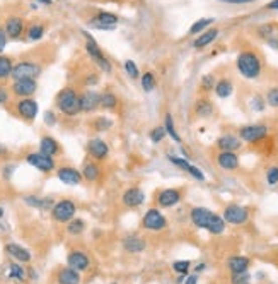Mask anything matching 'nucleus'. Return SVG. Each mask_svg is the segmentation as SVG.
Here are the masks:
<instances>
[{"instance_id": "34", "label": "nucleus", "mask_w": 278, "mask_h": 284, "mask_svg": "<svg viewBox=\"0 0 278 284\" xmlns=\"http://www.w3.org/2000/svg\"><path fill=\"white\" fill-rule=\"evenodd\" d=\"M12 68H14V60L7 55H0V83H6L7 79H11Z\"/></svg>"}, {"instance_id": "53", "label": "nucleus", "mask_w": 278, "mask_h": 284, "mask_svg": "<svg viewBox=\"0 0 278 284\" xmlns=\"http://www.w3.org/2000/svg\"><path fill=\"white\" fill-rule=\"evenodd\" d=\"M43 120H45V123L48 127H55L56 125V122H58V118H56V115H55V111H45V115H43Z\"/></svg>"}, {"instance_id": "30", "label": "nucleus", "mask_w": 278, "mask_h": 284, "mask_svg": "<svg viewBox=\"0 0 278 284\" xmlns=\"http://www.w3.org/2000/svg\"><path fill=\"white\" fill-rule=\"evenodd\" d=\"M249 265H251V260H249V257H246V255H234L227 260V269L231 270V274L247 272Z\"/></svg>"}, {"instance_id": "37", "label": "nucleus", "mask_w": 278, "mask_h": 284, "mask_svg": "<svg viewBox=\"0 0 278 284\" xmlns=\"http://www.w3.org/2000/svg\"><path fill=\"white\" fill-rule=\"evenodd\" d=\"M118 103H120V100L115 93H111V91L101 93V108L103 110H106V111L116 110L118 108Z\"/></svg>"}, {"instance_id": "1", "label": "nucleus", "mask_w": 278, "mask_h": 284, "mask_svg": "<svg viewBox=\"0 0 278 284\" xmlns=\"http://www.w3.org/2000/svg\"><path fill=\"white\" fill-rule=\"evenodd\" d=\"M190 218L195 226L200 228V230H207L208 233H212V235H222L225 231V226H227V223L224 221L222 216L212 212V210L207 207L191 209Z\"/></svg>"}, {"instance_id": "23", "label": "nucleus", "mask_w": 278, "mask_h": 284, "mask_svg": "<svg viewBox=\"0 0 278 284\" xmlns=\"http://www.w3.org/2000/svg\"><path fill=\"white\" fill-rule=\"evenodd\" d=\"M55 281L56 284H82V274L68 265H63L56 270Z\"/></svg>"}, {"instance_id": "57", "label": "nucleus", "mask_w": 278, "mask_h": 284, "mask_svg": "<svg viewBox=\"0 0 278 284\" xmlns=\"http://www.w3.org/2000/svg\"><path fill=\"white\" fill-rule=\"evenodd\" d=\"M9 154H11V151H9V148H7V146H4L2 142H0V159L9 158Z\"/></svg>"}, {"instance_id": "29", "label": "nucleus", "mask_w": 278, "mask_h": 284, "mask_svg": "<svg viewBox=\"0 0 278 284\" xmlns=\"http://www.w3.org/2000/svg\"><path fill=\"white\" fill-rule=\"evenodd\" d=\"M121 245H123V250L128 253H142V252H145V248H147V242L137 235H133V236L130 235L127 238H123V243Z\"/></svg>"}, {"instance_id": "22", "label": "nucleus", "mask_w": 278, "mask_h": 284, "mask_svg": "<svg viewBox=\"0 0 278 284\" xmlns=\"http://www.w3.org/2000/svg\"><path fill=\"white\" fill-rule=\"evenodd\" d=\"M38 151L43 154H46V156L56 158L60 153H62V146H60V142L56 140L53 135L45 134V135L40 137V142H38Z\"/></svg>"}, {"instance_id": "6", "label": "nucleus", "mask_w": 278, "mask_h": 284, "mask_svg": "<svg viewBox=\"0 0 278 284\" xmlns=\"http://www.w3.org/2000/svg\"><path fill=\"white\" fill-rule=\"evenodd\" d=\"M43 72V65L40 62H34V60H19L17 63H14L12 68V81L17 79H36L40 77Z\"/></svg>"}, {"instance_id": "39", "label": "nucleus", "mask_w": 278, "mask_h": 284, "mask_svg": "<svg viewBox=\"0 0 278 284\" xmlns=\"http://www.w3.org/2000/svg\"><path fill=\"white\" fill-rule=\"evenodd\" d=\"M195 113L198 117H210L214 113V105L210 103V100H198L195 105Z\"/></svg>"}, {"instance_id": "26", "label": "nucleus", "mask_w": 278, "mask_h": 284, "mask_svg": "<svg viewBox=\"0 0 278 284\" xmlns=\"http://www.w3.org/2000/svg\"><path fill=\"white\" fill-rule=\"evenodd\" d=\"M23 200L28 207H33L38 210H51V207H53V204H55V200L51 199V197H40V195H34V193L24 195Z\"/></svg>"}, {"instance_id": "20", "label": "nucleus", "mask_w": 278, "mask_h": 284, "mask_svg": "<svg viewBox=\"0 0 278 284\" xmlns=\"http://www.w3.org/2000/svg\"><path fill=\"white\" fill-rule=\"evenodd\" d=\"M145 202V192L140 187H130L121 195V204L128 209H137Z\"/></svg>"}, {"instance_id": "18", "label": "nucleus", "mask_w": 278, "mask_h": 284, "mask_svg": "<svg viewBox=\"0 0 278 284\" xmlns=\"http://www.w3.org/2000/svg\"><path fill=\"white\" fill-rule=\"evenodd\" d=\"M4 250L9 257H11L14 262H19V264H31L33 260V253L29 248L23 247V245L16 243V242H9L6 243V247H4Z\"/></svg>"}, {"instance_id": "21", "label": "nucleus", "mask_w": 278, "mask_h": 284, "mask_svg": "<svg viewBox=\"0 0 278 284\" xmlns=\"http://www.w3.org/2000/svg\"><path fill=\"white\" fill-rule=\"evenodd\" d=\"M181 200V192L177 188H164L157 193L155 197V202H157L159 207L162 209H169V207H174V205L179 204Z\"/></svg>"}, {"instance_id": "19", "label": "nucleus", "mask_w": 278, "mask_h": 284, "mask_svg": "<svg viewBox=\"0 0 278 284\" xmlns=\"http://www.w3.org/2000/svg\"><path fill=\"white\" fill-rule=\"evenodd\" d=\"M67 265L75 270H79L82 274L90 269V257L84 250L73 248V250L68 252V255H67Z\"/></svg>"}, {"instance_id": "50", "label": "nucleus", "mask_w": 278, "mask_h": 284, "mask_svg": "<svg viewBox=\"0 0 278 284\" xmlns=\"http://www.w3.org/2000/svg\"><path fill=\"white\" fill-rule=\"evenodd\" d=\"M232 284H251V276L247 272H242V274H232V279H231Z\"/></svg>"}, {"instance_id": "41", "label": "nucleus", "mask_w": 278, "mask_h": 284, "mask_svg": "<svg viewBox=\"0 0 278 284\" xmlns=\"http://www.w3.org/2000/svg\"><path fill=\"white\" fill-rule=\"evenodd\" d=\"M140 84H142V89L145 93H150L155 89V84H157V81H155V76L152 74V72H145V74L140 76Z\"/></svg>"}, {"instance_id": "24", "label": "nucleus", "mask_w": 278, "mask_h": 284, "mask_svg": "<svg viewBox=\"0 0 278 284\" xmlns=\"http://www.w3.org/2000/svg\"><path fill=\"white\" fill-rule=\"evenodd\" d=\"M169 161L172 163L174 166L181 168L183 171H186L188 175L193 176L195 180H198V182H205V175H203V171L200 170V168H197L195 165H191V163L188 161L186 158H176V156H167Z\"/></svg>"}, {"instance_id": "55", "label": "nucleus", "mask_w": 278, "mask_h": 284, "mask_svg": "<svg viewBox=\"0 0 278 284\" xmlns=\"http://www.w3.org/2000/svg\"><path fill=\"white\" fill-rule=\"evenodd\" d=\"M99 83V77L94 74V72H89L87 74V77H85V86H90V88H92V86H96Z\"/></svg>"}, {"instance_id": "44", "label": "nucleus", "mask_w": 278, "mask_h": 284, "mask_svg": "<svg viewBox=\"0 0 278 284\" xmlns=\"http://www.w3.org/2000/svg\"><path fill=\"white\" fill-rule=\"evenodd\" d=\"M17 170V165L16 163H4L2 168H0V175H2V178L6 180V182H11L12 176H14Z\"/></svg>"}, {"instance_id": "54", "label": "nucleus", "mask_w": 278, "mask_h": 284, "mask_svg": "<svg viewBox=\"0 0 278 284\" xmlns=\"http://www.w3.org/2000/svg\"><path fill=\"white\" fill-rule=\"evenodd\" d=\"M7 43H9V36H7L6 29H4V26H0V55L7 48Z\"/></svg>"}, {"instance_id": "16", "label": "nucleus", "mask_w": 278, "mask_h": 284, "mask_svg": "<svg viewBox=\"0 0 278 284\" xmlns=\"http://www.w3.org/2000/svg\"><path fill=\"white\" fill-rule=\"evenodd\" d=\"M87 154L94 161H104L110 156V146L101 137H90L87 140Z\"/></svg>"}, {"instance_id": "28", "label": "nucleus", "mask_w": 278, "mask_h": 284, "mask_svg": "<svg viewBox=\"0 0 278 284\" xmlns=\"http://www.w3.org/2000/svg\"><path fill=\"white\" fill-rule=\"evenodd\" d=\"M80 173H82V178H84L85 182L94 183V182H98V180L101 178L103 170H101V166H99L98 161H94V159H89V161H85L84 165H82Z\"/></svg>"}, {"instance_id": "32", "label": "nucleus", "mask_w": 278, "mask_h": 284, "mask_svg": "<svg viewBox=\"0 0 278 284\" xmlns=\"http://www.w3.org/2000/svg\"><path fill=\"white\" fill-rule=\"evenodd\" d=\"M45 34H46V26L43 24V23H31L26 28V40L28 41H33V43H36V41H40L45 38Z\"/></svg>"}, {"instance_id": "59", "label": "nucleus", "mask_w": 278, "mask_h": 284, "mask_svg": "<svg viewBox=\"0 0 278 284\" xmlns=\"http://www.w3.org/2000/svg\"><path fill=\"white\" fill-rule=\"evenodd\" d=\"M34 2H36L38 6H45V7L53 6V0H34Z\"/></svg>"}, {"instance_id": "62", "label": "nucleus", "mask_w": 278, "mask_h": 284, "mask_svg": "<svg viewBox=\"0 0 278 284\" xmlns=\"http://www.w3.org/2000/svg\"><path fill=\"white\" fill-rule=\"evenodd\" d=\"M4 216H6V209H4L2 205H0V219H2Z\"/></svg>"}, {"instance_id": "56", "label": "nucleus", "mask_w": 278, "mask_h": 284, "mask_svg": "<svg viewBox=\"0 0 278 284\" xmlns=\"http://www.w3.org/2000/svg\"><path fill=\"white\" fill-rule=\"evenodd\" d=\"M219 2L232 4V6H242V4H251V2H254V0H219Z\"/></svg>"}, {"instance_id": "42", "label": "nucleus", "mask_w": 278, "mask_h": 284, "mask_svg": "<svg viewBox=\"0 0 278 284\" xmlns=\"http://www.w3.org/2000/svg\"><path fill=\"white\" fill-rule=\"evenodd\" d=\"M113 125H115V122L108 117H98L92 122V128L96 132H106V130H110V128H113Z\"/></svg>"}, {"instance_id": "46", "label": "nucleus", "mask_w": 278, "mask_h": 284, "mask_svg": "<svg viewBox=\"0 0 278 284\" xmlns=\"http://www.w3.org/2000/svg\"><path fill=\"white\" fill-rule=\"evenodd\" d=\"M190 267H191L190 260H176V262H172V270H174L176 274H179V276H186V274L190 272Z\"/></svg>"}, {"instance_id": "47", "label": "nucleus", "mask_w": 278, "mask_h": 284, "mask_svg": "<svg viewBox=\"0 0 278 284\" xmlns=\"http://www.w3.org/2000/svg\"><path fill=\"white\" fill-rule=\"evenodd\" d=\"M266 103L271 106V108H278V86H273V88L268 89Z\"/></svg>"}, {"instance_id": "52", "label": "nucleus", "mask_w": 278, "mask_h": 284, "mask_svg": "<svg viewBox=\"0 0 278 284\" xmlns=\"http://www.w3.org/2000/svg\"><path fill=\"white\" fill-rule=\"evenodd\" d=\"M264 105H266V101H264L261 96H258V94H256L253 100H251V108H253L254 111H263Z\"/></svg>"}, {"instance_id": "14", "label": "nucleus", "mask_w": 278, "mask_h": 284, "mask_svg": "<svg viewBox=\"0 0 278 284\" xmlns=\"http://www.w3.org/2000/svg\"><path fill=\"white\" fill-rule=\"evenodd\" d=\"M268 135V127L263 123H254V125H246L239 130V139L247 144H256V142L263 140Z\"/></svg>"}, {"instance_id": "61", "label": "nucleus", "mask_w": 278, "mask_h": 284, "mask_svg": "<svg viewBox=\"0 0 278 284\" xmlns=\"http://www.w3.org/2000/svg\"><path fill=\"white\" fill-rule=\"evenodd\" d=\"M205 269H207V264L202 262V264H198L197 267H195V272H202V270H205Z\"/></svg>"}, {"instance_id": "31", "label": "nucleus", "mask_w": 278, "mask_h": 284, "mask_svg": "<svg viewBox=\"0 0 278 284\" xmlns=\"http://www.w3.org/2000/svg\"><path fill=\"white\" fill-rule=\"evenodd\" d=\"M241 146L242 140L232 134H225L222 137H219V140H217V148L220 151H232V153H236L237 149H241Z\"/></svg>"}, {"instance_id": "48", "label": "nucleus", "mask_w": 278, "mask_h": 284, "mask_svg": "<svg viewBox=\"0 0 278 284\" xmlns=\"http://www.w3.org/2000/svg\"><path fill=\"white\" fill-rule=\"evenodd\" d=\"M12 94H11V88L6 86L4 83H0V106H6L11 101Z\"/></svg>"}, {"instance_id": "5", "label": "nucleus", "mask_w": 278, "mask_h": 284, "mask_svg": "<svg viewBox=\"0 0 278 284\" xmlns=\"http://www.w3.org/2000/svg\"><path fill=\"white\" fill-rule=\"evenodd\" d=\"M51 219L55 223H60V225H67L68 221H72L77 214V204L70 199H62L56 200L53 204V207L50 210Z\"/></svg>"}, {"instance_id": "3", "label": "nucleus", "mask_w": 278, "mask_h": 284, "mask_svg": "<svg viewBox=\"0 0 278 284\" xmlns=\"http://www.w3.org/2000/svg\"><path fill=\"white\" fill-rule=\"evenodd\" d=\"M236 65H237V70L241 72V76L246 77V79H258L263 70L261 60H259L258 55L251 50H246V51H242V53H239Z\"/></svg>"}, {"instance_id": "10", "label": "nucleus", "mask_w": 278, "mask_h": 284, "mask_svg": "<svg viewBox=\"0 0 278 284\" xmlns=\"http://www.w3.org/2000/svg\"><path fill=\"white\" fill-rule=\"evenodd\" d=\"M11 88V94L17 100L21 98H33L38 91V81L36 79H17L12 81V84L9 86Z\"/></svg>"}, {"instance_id": "58", "label": "nucleus", "mask_w": 278, "mask_h": 284, "mask_svg": "<svg viewBox=\"0 0 278 284\" xmlns=\"http://www.w3.org/2000/svg\"><path fill=\"white\" fill-rule=\"evenodd\" d=\"M183 284H198V276L197 274H191V276H186Z\"/></svg>"}, {"instance_id": "49", "label": "nucleus", "mask_w": 278, "mask_h": 284, "mask_svg": "<svg viewBox=\"0 0 278 284\" xmlns=\"http://www.w3.org/2000/svg\"><path fill=\"white\" fill-rule=\"evenodd\" d=\"M266 183L270 187L278 185V166H270L266 170Z\"/></svg>"}, {"instance_id": "9", "label": "nucleus", "mask_w": 278, "mask_h": 284, "mask_svg": "<svg viewBox=\"0 0 278 284\" xmlns=\"http://www.w3.org/2000/svg\"><path fill=\"white\" fill-rule=\"evenodd\" d=\"M142 228L147 231H152V233H157V231H162L167 228V219L157 207H150L145 210L142 218Z\"/></svg>"}, {"instance_id": "8", "label": "nucleus", "mask_w": 278, "mask_h": 284, "mask_svg": "<svg viewBox=\"0 0 278 284\" xmlns=\"http://www.w3.org/2000/svg\"><path fill=\"white\" fill-rule=\"evenodd\" d=\"M14 111L21 120L33 123L38 118V115H40V105H38V101L34 98H21V100L16 101Z\"/></svg>"}, {"instance_id": "45", "label": "nucleus", "mask_w": 278, "mask_h": 284, "mask_svg": "<svg viewBox=\"0 0 278 284\" xmlns=\"http://www.w3.org/2000/svg\"><path fill=\"white\" fill-rule=\"evenodd\" d=\"M123 67H125V72H127V76L130 77V79H138V77H140L138 65L133 62V60H125Z\"/></svg>"}, {"instance_id": "25", "label": "nucleus", "mask_w": 278, "mask_h": 284, "mask_svg": "<svg viewBox=\"0 0 278 284\" xmlns=\"http://www.w3.org/2000/svg\"><path fill=\"white\" fill-rule=\"evenodd\" d=\"M6 277L9 281H14L17 284H24L28 281V269L24 267V264H19V262H9L6 267Z\"/></svg>"}, {"instance_id": "60", "label": "nucleus", "mask_w": 278, "mask_h": 284, "mask_svg": "<svg viewBox=\"0 0 278 284\" xmlns=\"http://www.w3.org/2000/svg\"><path fill=\"white\" fill-rule=\"evenodd\" d=\"M266 7L270 9V11H278V0H271V2L268 4Z\"/></svg>"}, {"instance_id": "13", "label": "nucleus", "mask_w": 278, "mask_h": 284, "mask_svg": "<svg viewBox=\"0 0 278 284\" xmlns=\"http://www.w3.org/2000/svg\"><path fill=\"white\" fill-rule=\"evenodd\" d=\"M55 173H56V178H58L62 183L68 185V187H77V185H80L82 182H84L80 170H77L75 166H70V165L56 166Z\"/></svg>"}, {"instance_id": "33", "label": "nucleus", "mask_w": 278, "mask_h": 284, "mask_svg": "<svg viewBox=\"0 0 278 284\" xmlns=\"http://www.w3.org/2000/svg\"><path fill=\"white\" fill-rule=\"evenodd\" d=\"M219 29H207V31H203V33H200V36L197 38V40H195V43H193V46L197 50H202V48H205V46H208V45H212V43H214L217 38H219Z\"/></svg>"}, {"instance_id": "36", "label": "nucleus", "mask_w": 278, "mask_h": 284, "mask_svg": "<svg viewBox=\"0 0 278 284\" xmlns=\"http://www.w3.org/2000/svg\"><path fill=\"white\" fill-rule=\"evenodd\" d=\"M214 91H215V94H217L219 98L225 100V98H229V96H231V94L234 93V84H232L229 79H220L219 83L215 84Z\"/></svg>"}, {"instance_id": "17", "label": "nucleus", "mask_w": 278, "mask_h": 284, "mask_svg": "<svg viewBox=\"0 0 278 284\" xmlns=\"http://www.w3.org/2000/svg\"><path fill=\"white\" fill-rule=\"evenodd\" d=\"M80 101V113H92L98 108H101V94L94 89H85L79 93Z\"/></svg>"}, {"instance_id": "12", "label": "nucleus", "mask_w": 278, "mask_h": 284, "mask_svg": "<svg viewBox=\"0 0 278 284\" xmlns=\"http://www.w3.org/2000/svg\"><path fill=\"white\" fill-rule=\"evenodd\" d=\"M4 29H6L9 40H21V38L26 34V19L23 16H9L6 21H4Z\"/></svg>"}, {"instance_id": "4", "label": "nucleus", "mask_w": 278, "mask_h": 284, "mask_svg": "<svg viewBox=\"0 0 278 284\" xmlns=\"http://www.w3.org/2000/svg\"><path fill=\"white\" fill-rule=\"evenodd\" d=\"M80 33L84 34V38H85V46H84V48H85V51H87V55L90 57V60H94V63L99 68H101L104 74L110 76L111 72H113V65H111L110 60L104 57V53L101 51V48H99L98 41H96L87 31H80Z\"/></svg>"}, {"instance_id": "43", "label": "nucleus", "mask_w": 278, "mask_h": 284, "mask_svg": "<svg viewBox=\"0 0 278 284\" xmlns=\"http://www.w3.org/2000/svg\"><path fill=\"white\" fill-rule=\"evenodd\" d=\"M166 128H164V125H159V127H154L152 130L149 132V139L150 142H154V144H159V142H162L164 139H166Z\"/></svg>"}, {"instance_id": "63", "label": "nucleus", "mask_w": 278, "mask_h": 284, "mask_svg": "<svg viewBox=\"0 0 278 284\" xmlns=\"http://www.w3.org/2000/svg\"><path fill=\"white\" fill-rule=\"evenodd\" d=\"M111 284H116V282H111Z\"/></svg>"}, {"instance_id": "27", "label": "nucleus", "mask_w": 278, "mask_h": 284, "mask_svg": "<svg viewBox=\"0 0 278 284\" xmlns=\"http://www.w3.org/2000/svg\"><path fill=\"white\" fill-rule=\"evenodd\" d=\"M217 165L224 171H234L239 168V156L232 151H220L217 154Z\"/></svg>"}, {"instance_id": "51", "label": "nucleus", "mask_w": 278, "mask_h": 284, "mask_svg": "<svg viewBox=\"0 0 278 284\" xmlns=\"http://www.w3.org/2000/svg\"><path fill=\"white\" fill-rule=\"evenodd\" d=\"M215 84H217V81L212 74H208L202 79V88L205 89V91H212V89L215 88Z\"/></svg>"}, {"instance_id": "2", "label": "nucleus", "mask_w": 278, "mask_h": 284, "mask_svg": "<svg viewBox=\"0 0 278 284\" xmlns=\"http://www.w3.org/2000/svg\"><path fill=\"white\" fill-rule=\"evenodd\" d=\"M55 106L65 117H77L80 113V101H79V93L70 86L60 89L55 98Z\"/></svg>"}, {"instance_id": "7", "label": "nucleus", "mask_w": 278, "mask_h": 284, "mask_svg": "<svg viewBox=\"0 0 278 284\" xmlns=\"http://www.w3.org/2000/svg\"><path fill=\"white\" fill-rule=\"evenodd\" d=\"M24 159L29 166L34 168V170H38L43 175H50V173H53V171H56L55 158L46 156V154L40 153V151H31V153L26 154Z\"/></svg>"}, {"instance_id": "35", "label": "nucleus", "mask_w": 278, "mask_h": 284, "mask_svg": "<svg viewBox=\"0 0 278 284\" xmlns=\"http://www.w3.org/2000/svg\"><path fill=\"white\" fill-rule=\"evenodd\" d=\"M65 226H67V233L70 236H80L85 231V228H87V225H85V221L82 218H73L72 221H68Z\"/></svg>"}, {"instance_id": "11", "label": "nucleus", "mask_w": 278, "mask_h": 284, "mask_svg": "<svg viewBox=\"0 0 278 284\" xmlns=\"http://www.w3.org/2000/svg\"><path fill=\"white\" fill-rule=\"evenodd\" d=\"M224 221L227 225H234V226H241L246 225L247 219H249V210H247L244 205L239 204H229L227 207L224 209Z\"/></svg>"}, {"instance_id": "40", "label": "nucleus", "mask_w": 278, "mask_h": 284, "mask_svg": "<svg viewBox=\"0 0 278 284\" xmlns=\"http://www.w3.org/2000/svg\"><path fill=\"white\" fill-rule=\"evenodd\" d=\"M214 21H215V19H212V17H205V19L197 21V23H195V24H191V28H190V34H200V33L207 31V29L210 28L212 24H214Z\"/></svg>"}, {"instance_id": "15", "label": "nucleus", "mask_w": 278, "mask_h": 284, "mask_svg": "<svg viewBox=\"0 0 278 284\" xmlns=\"http://www.w3.org/2000/svg\"><path fill=\"white\" fill-rule=\"evenodd\" d=\"M118 23H120V17L116 14L101 11L89 21V26L90 28H96V29H101V31H113V29L118 26Z\"/></svg>"}, {"instance_id": "38", "label": "nucleus", "mask_w": 278, "mask_h": 284, "mask_svg": "<svg viewBox=\"0 0 278 284\" xmlns=\"http://www.w3.org/2000/svg\"><path fill=\"white\" fill-rule=\"evenodd\" d=\"M164 128H166V134L171 137L172 140L177 142V144H181V135L177 134L176 125H174V120H172V115L171 113H166V118H164Z\"/></svg>"}]
</instances>
